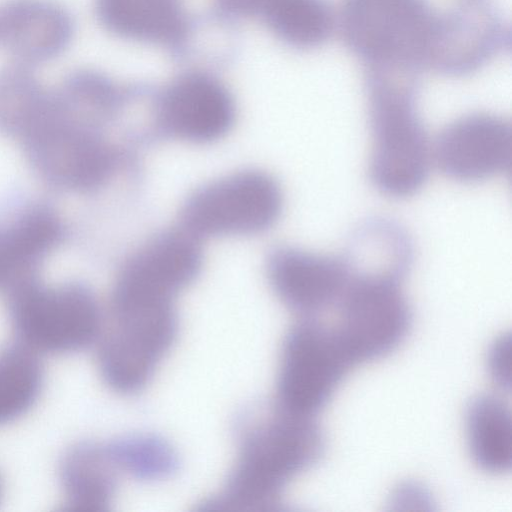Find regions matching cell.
<instances>
[{"label": "cell", "instance_id": "1", "mask_svg": "<svg viewBox=\"0 0 512 512\" xmlns=\"http://www.w3.org/2000/svg\"><path fill=\"white\" fill-rule=\"evenodd\" d=\"M235 465L210 510L265 511L279 503L282 488L319 457L323 439L311 416L279 404L252 407L237 425Z\"/></svg>", "mask_w": 512, "mask_h": 512}, {"label": "cell", "instance_id": "2", "mask_svg": "<svg viewBox=\"0 0 512 512\" xmlns=\"http://www.w3.org/2000/svg\"><path fill=\"white\" fill-rule=\"evenodd\" d=\"M417 69L366 64L365 91L372 131L370 177L387 196L404 198L425 183L431 147L417 113Z\"/></svg>", "mask_w": 512, "mask_h": 512}, {"label": "cell", "instance_id": "3", "mask_svg": "<svg viewBox=\"0 0 512 512\" xmlns=\"http://www.w3.org/2000/svg\"><path fill=\"white\" fill-rule=\"evenodd\" d=\"M18 140L33 171L61 191L97 190L111 179L120 163L119 150L104 131L64 114L50 90Z\"/></svg>", "mask_w": 512, "mask_h": 512}, {"label": "cell", "instance_id": "4", "mask_svg": "<svg viewBox=\"0 0 512 512\" xmlns=\"http://www.w3.org/2000/svg\"><path fill=\"white\" fill-rule=\"evenodd\" d=\"M177 327L175 302L110 297L96 341L105 383L121 393L142 389L174 343Z\"/></svg>", "mask_w": 512, "mask_h": 512}, {"label": "cell", "instance_id": "5", "mask_svg": "<svg viewBox=\"0 0 512 512\" xmlns=\"http://www.w3.org/2000/svg\"><path fill=\"white\" fill-rule=\"evenodd\" d=\"M9 296L10 320L19 344L36 354L69 353L98 340L104 314L83 284L45 286L37 280Z\"/></svg>", "mask_w": 512, "mask_h": 512}, {"label": "cell", "instance_id": "6", "mask_svg": "<svg viewBox=\"0 0 512 512\" xmlns=\"http://www.w3.org/2000/svg\"><path fill=\"white\" fill-rule=\"evenodd\" d=\"M434 17L426 0H342L336 25L365 64L418 70Z\"/></svg>", "mask_w": 512, "mask_h": 512}, {"label": "cell", "instance_id": "7", "mask_svg": "<svg viewBox=\"0 0 512 512\" xmlns=\"http://www.w3.org/2000/svg\"><path fill=\"white\" fill-rule=\"evenodd\" d=\"M283 195L278 182L257 169L237 171L194 190L180 210V228L197 239L252 235L278 220Z\"/></svg>", "mask_w": 512, "mask_h": 512}, {"label": "cell", "instance_id": "8", "mask_svg": "<svg viewBox=\"0 0 512 512\" xmlns=\"http://www.w3.org/2000/svg\"><path fill=\"white\" fill-rule=\"evenodd\" d=\"M349 276L338 301L340 317L334 331L355 364L395 349L408 331L410 309L400 287L402 278L370 273Z\"/></svg>", "mask_w": 512, "mask_h": 512}, {"label": "cell", "instance_id": "9", "mask_svg": "<svg viewBox=\"0 0 512 512\" xmlns=\"http://www.w3.org/2000/svg\"><path fill=\"white\" fill-rule=\"evenodd\" d=\"M353 364L334 330L308 319L298 322L283 344L277 404L311 416Z\"/></svg>", "mask_w": 512, "mask_h": 512}, {"label": "cell", "instance_id": "10", "mask_svg": "<svg viewBox=\"0 0 512 512\" xmlns=\"http://www.w3.org/2000/svg\"><path fill=\"white\" fill-rule=\"evenodd\" d=\"M506 40L495 9L480 0H466L435 14L423 66L445 75H466L495 57Z\"/></svg>", "mask_w": 512, "mask_h": 512}, {"label": "cell", "instance_id": "11", "mask_svg": "<svg viewBox=\"0 0 512 512\" xmlns=\"http://www.w3.org/2000/svg\"><path fill=\"white\" fill-rule=\"evenodd\" d=\"M236 116L234 99L215 76L190 71L174 78L158 95L157 130L167 136L205 144L224 137Z\"/></svg>", "mask_w": 512, "mask_h": 512}, {"label": "cell", "instance_id": "12", "mask_svg": "<svg viewBox=\"0 0 512 512\" xmlns=\"http://www.w3.org/2000/svg\"><path fill=\"white\" fill-rule=\"evenodd\" d=\"M431 158L451 179L476 182L508 171L512 158L510 122L490 113L460 117L438 134Z\"/></svg>", "mask_w": 512, "mask_h": 512}, {"label": "cell", "instance_id": "13", "mask_svg": "<svg viewBox=\"0 0 512 512\" xmlns=\"http://www.w3.org/2000/svg\"><path fill=\"white\" fill-rule=\"evenodd\" d=\"M266 270L269 283L280 300L307 314L338 302L350 277L342 257L288 246L270 252Z\"/></svg>", "mask_w": 512, "mask_h": 512}, {"label": "cell", "instance_id": "14", "mask_svg": "<svg viewBox=\"0 0 512 512\" xmlns=\"http://www.w3.org/2000/svg\"><path fill=\"white\" fill-rule=\"evenodd\" d=\"M65 235L62 219L45 203H29L0 221V291L8 294L37 281L46 256Z\"/></svg>", "mask_w": 512, "mask_h": 512}, {"label": "cell", "instance_id": "15", "mask_svg": "<svg viewBox=\"0 0 512 512\" xmlns=\"http://www.w3.org/2000/svg\"><path fill=\"white\" fill-rule=\"evenodd\" d=\"M73 19L52 0H8L0 7V44L27 67L46 63L69 46Z\"/></svg>", "mask_w": 512, "mask_h": 512}, {"label": "cell", "instance_id": "16", "mask_svg": "<svg viewBox=\"0 0 512 512\" xmlns=\"http://www.w3.org/2000/svg\"><path fill=\"white\" fill-rule=\"evenodd\" d=\"M95 12L107 31L133 41L177 48L190 33L180 0H95Z\"/></svg>", "mask_w": 512, "mask_h": 512}, {"label": "cell", "instance_id": "17", "mask_svg": "<svg viewBox=\"0 0 512 512\" xmlns=\"http://www.w3.org/2000/svg\"><path fill=\"white\" fill-rule=\"evenodd\" d=\"M112 443H82L64 456L60 479L67 505L76 511H101L110 503L120 475Z\"/></svg>", "mask_w": 512, "mask_h": 512}, {"label": "cell", "instance_id": "18", "mask_svg": "<svg viewBox=\"0 0 512 512\" xmlns=\"http://www.w3.org/2000/svg\"><path fill=\"white\" fill-rule=\"evenodd\" d=\"M247 17L258 18L279 40L298 49L322 45L336 26L326 0H248Z\"/></svg>", "mask_w": 512, "mask_h": 512}, {"label": "cell", "instance_id": "19", "mask_svg": "<svg viewBox=\"0 0 512 512\" xmlns=\"http://www.w3.org/2000/svg\"><path fill=\"white\" fill-rule=\"evenodd\" d=\"M342 258L349 274H387L403 278L413 260V247L399 224L375 218L354 232Z\"/></svg>", "mask_w": 512, "mask_h": 512}, {"label": "cell", "instance_id": "20", "mask_svg": "<svg viewBox=\"0 0 512 512\" xmlns=\"http://www.w3.org/2000/svg\"><path fill=\"white\" fill-rule=\"evenodd\" d=\"M467 432L475 461L492 472L511 463V416L504 402L485 395L474 400L467 414Z\"/></svg>", "mask_w": 512, "mask_h": 512}, {"label": "cell", "instance_id": "21", "mask_svg": "<svg viewBox=\"0 0 512 512\" xmlns=\"http://www.w3.org/2000/svg\"><path fill=\"white\" fill-rule=\"evenodd\" d=\"M47 88L30 67L15 63L1 69L0 132L16 139Z\"/></svg>", "mask_w": 512, "mask_h": 512}, {"label": "cell", "instance_id": "22", "mask_svg": "<svg viewBox=\"0 0 512 512\" xmlns=\"http://www.w3.org/2000/svg\"><path fill=\"white\" fill-rule=\"evenodd\" d=\"M123 474L144 480L170 476L177 467V456L162 439L149 435H133L112 442Z\"/></svg>", "mask_w": 512, "mask_h": 512}, {"label": "cell", "instance_id": "23", "mask_svg": "<svg viewBox=\"0 0 512 512\" xmlns=\"http://www.w3.org/2000/svg\"><path fill=\"white\" fill-rule=\"evenodd\" d=\"M510 347V337H501L494 344L489 356L491 373L500 384H509L510 382Z\"/></svg>", "mask_w": 512, "mask_h": 512}]
</instances>
